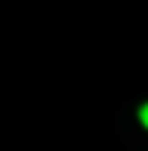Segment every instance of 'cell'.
<instances>
[{
  "label": "cell",
  "mask_w": 148,
  "mask_h": 151,
  "mask_svg": "<svg viewBox=\"0 0 148 151\" xmlns=\"http://www.w3.org/2000/svg\"><path fill=\"white\" fill-rule=\"evenodd\" d=\"M140 123L148 129V104H143V106H140Z\"/></svg>",
  "instance_id": "cell-1"
}]
</instances>
